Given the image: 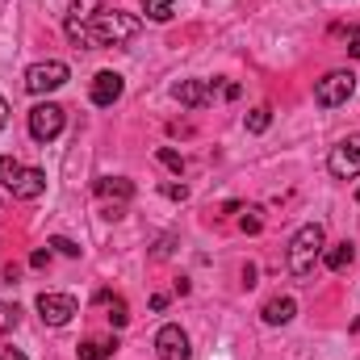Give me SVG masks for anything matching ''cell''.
<instances>
[{
  "mask_svg": "<svg viewBox=\"0 0 360 360\" xmlns=\"http://www.w3.org/2000/svg\"><path fill=\"white\" fill-rule=\"evenodd\" d=\"M139 30H143L139 17L117 13V8H101L80 34H72V42H76V46H122V42L139 38Z\"/></svg>",
  "mask_w": 360,
  "mask_h": 360,
  "instance_id": "6da1fadb",
  "label": "cell"
},
{
  "mask_svg": "<svg viewBox=\"0 0 360 360\" xmlns=\"http://www.w3.org/2000/svg\"><path fill=\"white\" fill-rule=\"evenodd\" d=\"M323 226L319 222H306L293 239H289V272L293 276H310L314 264H319V256H323Z\"/></svg>",
  "mask_w": 360,
  "mask_h": 360,
  "instance_id": "7a4b0ae2",
  "label": "cell"
},
{
  "mask_svg": "<svg viewBox=\"0 0 360 360\" xmlns=\"http://www.w3.org/2000/svg\"><path fill=\"white\" fill-rule=\"evenodd\" d=\"M63 126H68V109H63V105L42 101V105L30 109V139H34V143H51V139H59Z\"/></svg>",
  "mask_w": 360,
  "mask_h": 360,
  "instance_id": "3957f363",
  "label": "cell"
},
{
  "mask_svg": "<svg viewBox=\"0 0 360 360\" xmlns=\"http://www.w3.org/2000/svg\"><path fill=\"white\" fill-rule=\"evenodd\" d=\"M352 92H356V76H352L348 68H340V72H327V76L314 84V101H319L323 109H335V105H348Z\"/></svg>",
  "mask_w": 360,
  "mask_h": 360,
  "instance_id": "277c9868",
  "label": "cell"
},
{
  "mask_svg": "<svg viewBox=\"0 0 360 360\" xmlns=\"http://www.w3.org/2000/svg\"><path fill=\"white\" fill-rule=\"evenodd\" d=\"M68 63H59V59H42V63H34L30 72H25V92H34V96H46V92L63 89L68 84Z\"/></svg>",
  "mask_w": 360,
  "mask_h": 360,
  "instance_id": "5b68a950",
  "label": "cell"
},
{
  "mask_svg": "<svg viewBox=\"0 0 360 360\" xmlns=\"http://www.w3.org/2000/svg\"><path fill=\"white\" fill-rule=\"evenodd\" d=\"M327 168H331V176H340V180L360 176V134H348V139H340V143L331 147Z\"/></svg>",
  "mask_w": 360,
  "mask_h": 360,
  "instance_id": "8992f818",
  "label": "cell"
},
{
  "mask_svg": "<svg viewBox=\"0 0 360 360\" xmlns=\"http://www.w3.org/2000/svg\"><path fill=\"white\" fill-rule=\"evenodd\" d=\"M72 314H80V306H76L72 293H42V297H38V319H42L46 327H68Z\"/></svg>",
  "mask_w": 360,
  "mask_h": 360,
  "instance_id": "52a82bcc",
  "label": "cell"
},
{
  "mask_svg": "<svg viewBox=\"0 0 360 360\" xmlns=\"http://www.w3.org/2000/svg\"><path fill=\"white\" fill-rule=\"evenodd\" d=\"M155 352H160V360H188V356H193V348H188V335L180 331L176 323L160 327V335H155Z\"/></svg>",
  "mask_w": 360,
  "mask_h": 360,
  "instance_id": "ba28073f",
  "label": "cell"
},
{
  "mask_svg": "<svg viewBox=\"0 0 360 360\" xmlns=\"http://www.w3.org/2000/svg\"><path fill=\"white\" fill-rule=\"evenodd\" d=\"M122 92H126V80H122L117 72H96V80H92V105H96V109L117 105Z\"/></svg>",
  "mask_w": 360,
  "mask_h": 360,
  "instance_id": "9c48e42d",
  "label": "cell"
},
{
  "mask_svg": "<svg viewBox=\"0 0 360 360\" xmlns=\"http://www.w3.org/2000/svg\"><path fill=\"white\" fill-rule=\"evenodd\" d=\"M8 193H13L17 201H34V197H42V193H46V172H42V168H21V176L8 184Z\"/></svg>",
  "mask_w": 360,
  "mask_h": 360,
  "instance_id": "30bf717a",
  "label": "cell"
},
{
  "mask_svg": "<svg viewBox=\"0 0 360 360\" xmlns=\"http://www.w3.org/2000/svg\"><path fill=\"white\" fill-rule=\"evenodd\" d=\"M92 193H96L101 201H117V205H126V201L134 197V180H126V176H101V180H92Z\"/></svg>",
  "mask_w": 360,
  "mask_h": 360,
  "instance_id": "8fae6325",
  "label": "cell"
},
{
  "mask_svg": "<svg viewBox=\"0 0 360 360\" xmlns=\"http://www.w3.org/2000/svg\"><path fill=\"white\" fill-rule=\"evenodd\" d=\"M180 105H188V109H201V105H210L214 101V84H205V80H180L176 89H172Z\"/></svg>",
  "mask_w": 360,
  "mask_h": 360,
  "instance_id": "7c38bea8",
  "label": "cell"
},
{
  "mask_svg": "<svg viewBox=\"0 0 360 360\" xmlns=\"http://www.w3.org/2000/svg\"><path fill=\"white\" fill-rule=\"evenodd\" d=\"M96 13H101V0H76V4L68 8V21H63L68 38H72V34H80V30L89 25V21L96 17Z\"/></svg>",
  "mask_w": 360,
  "mask_h": 360,
  "instance_id": "4fadbf2b",
  "label": "cell"
},
{
  "mask_svg": "<svg viewBox=\"0 0 360 360\" xmlns=\"http://www.w3.org/2000/svg\"><path fill=\"white\" fill-rule=\"evenodd\" d=\"M260 314H264V323H269V327H285V323H293L297 302H293V297H269Z\"/></svg>",
  "mask_w": 360,
  "mask_h": 360,
  "instance_id": "5bb4252c",
  "label": "cell"
},
{
  "mask_svg": "<svg viewBox=\"0 0 360 360\" xmlns=\"http://www.w3.org/2000/svg\"><path fill=\"white\" fill-rule=\"evenodd\" d=\"M352 260H356V248H352L348 239L323 252V264H327V269H331V272H348V269H352Z\"/></svg>",
  "mask_w": 360,
  "mask_h": 360,
  "instance_id": "9a60e30c",
  "label": "cell"
},
{
  "mask_svg": "<svg viewBox=\"0 0 360 360\" xmlns=\"http://www.w3.org/2000/svg\"><path fill=\"white\" fill-rule=\"evenodd\" d=\"M96 302L109 310V323H113V327H126V323H130V310H126V302H122L117 293H96Z\"/></svg>",
  "mask_w": 360,
  "mask_h": 360,
  "instance_id": "2e32d148",
  "label": "cell"
},
{
  "mask_svg": "<svg viewBox=\"0 0 360 360\" xmlns=\"http://www.w3.org/2000/svg\"><path fill=\"white\" fill-rule=\"evenodd\" d=\"M113 348H117V340H109V344L105 340H84L80 344V360H109Z\"/></svg>",
  "mask_w": 360,
  "mask_h": 360,
  "instance_id": "e0dca14e",
  "label": "cell"
},
{
  "mask_svg": "<svg viewBox=\"0 0 360 360\" xmlns=\"http://www.w3.org/2000/svg\"><path fill=\"white\" fill-rule=\"evenodd\" d=\"M143 13H147L151 21H160V25H164V21H172V13H176V8H172V0H143Z\"/></svg>",
  "mask_w": 360,
  "mask_h": 360,
  "instance_id": "ac0fdd59",
  "label": "cell"
},
{
  "mask_svg": "<svg viewBox=\"0 0 360 360\" xmlns=\"http://www.w3.org/2000/svg\"><path fill=\"white\" fill-rule=\"evenodd\" d=\"M269 126H272V109L260 105V109H252V113H248V130H252V134H264Z\"/></svg>",
  "mask_w": 360,
  "mask_h": 360,
  "instance_id": "d6986e66",
  "label": "cell"
},
{
  "mask_svg": "<svg viewBox=\"0 0 360 360\" xmlns=\"http://www.w3.org/2000/svg\"><path fill=\"white\" fill-rule=\"evenodd\" d=\"M239 226H243L248 235H260V231H264V214H260L256 205H248V210H243V218H239Z\"/></svg>",
  "mask_w": 360,
  "mask_h": 360,
  "instance_id": "ffe728a7",
  "label": "cell"
},
{
  "mask_svg": "<svg viewBox=\"0 0 360 360\" xmlns=\"http://www.w3.org/2000/svg\"><path fill=\"white\" fill-rule=\"evenodd\" d=\"M155 160H160L168 172H176V176L184 172V155H180V151H172V147H160V151H155Z\"/></svg>",
  "mask_w": 360,
  "mask_h": 360,
  "instance_id": "44dd1931",
  "label": "cell"
},
{
  "mask_svg": "<svg viewBox=\"0 0 360 360\" xmlns=\"http://www.w3.org/2000/svg\"><path fill=\"white\" fill-rule=\"evenodd\" d=\"M17 176H21V164H17L13 155H0V184L8 188V184H13Z\"/></svg>",
  "mask_w": 360,
  "mask_h": 360,
  "instance_id": "7402d4cb",
  "label": "cell"
},
{
  "mask_svg": "<svg viewBox=\"0 0 360 360\" xmlns=\"http://www.w3.org/2000/svg\"><path fill=\"white\" fill-rule=\"evenodd\" d=\"M17 319H21V310H17L13 302H0V335H4V331H13V327H17Z\"/></svg>",
  "mask_w": 360,
  "mask_h": 360,
  "instance_id": "603a6c76",
  "label": "cell"
},
{
  "mask_svg": "<svg viewBox=\"0 0 360 360\" xmlns=\"http://www.w3.org/2000/svg\"><path fill=\"white\" fill-rule=\"evenodd\" d=\"M46 248H55V252H59V256H72V260H76V256H80V248H76V243H72V239H68V235H55V239H51V243H46Z\"/></svg>",
  "mask_w": 360,
  "mask_h": 360,
  "instance_id": "cb8c5ba5",
  "label": "cell"
},
{
  "mask_svg": "<svg viewBox=\"0 0 360 360\" xmlns=\"http://www.w3.org/2000/svg\"><path fill=\"white\" fill-rule=\"evenodd\" d=\"M164 197H172V201H188V184H164Z\"/></svg>",
  "mask_w": 360,
  "mask_h": 360,
  "instance_id": "d4e9b609",
  "label": "cell"
},
{
  "mask_svg": "<svg viewBox=\"0 0 360 360\" xmlns=\"http://www.w3.org/2000/svg\"><path fill=\"white\" fill-rule=\"evenodd\" d=\"M30 264H34V269H46V264H51V248H38V252L30 256Z\"/></svg>",
  "mask_w": 360,
  "mask_h": 360,
  "instance_id": "484cf974",
  "label": "cell"
},
{
  "mask_svg": "<svg viewBox=\"0 0 360 360\" xmlns=\"http://www.w3.org/2000/svg\"><path fill=\"white\" fill-rule=\"evenodd\" d=\"M0 360H30L25 352H17V348H0Z\"/></svg>",
  "mask_w": 360,
  "mask_h": 360,
  "instance_id": "4316f807",
  "label": "cell"
},
{
  "mask_svg": "<svg viewBox=\"0 0 360 360\" xmlns=\"http://www.w3.org/2000/svg\"><path fill=\"white\" fill-rule=\"evenodd\" d=\"M4 126H8V101L0 96V130H4Z\"/></svg>",
  "mask_w": 360,
  "mask_h": 360,
  "instance_id": "83f0119b",
  "label": "cell"
},
{
  "mask_svg": "<svg viewBox=\"0 0 360 360\" xmlns=\"http://www.w3.org/2000/svg\"><path fill=\"white\" fill-rule=\"evenodd\" d=\"M356 201H360V188H356Z\"/></svg>",
  "mask_w": 360,
  "mask_h": 360,
  "instance_id": "f1b7e54d",
  "label": "cell"
}]
</instances>
